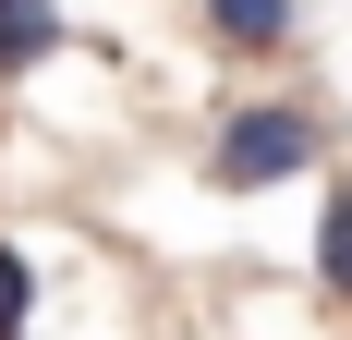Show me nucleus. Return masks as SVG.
Masks as SVG:
<instances>
[{"label":"nucleus","instance_id":"nucleus-2","mask_svg":"<svg viewBox=\"0 0 352 340\" xmlns=\"http://www.w3.org/2000/svg\"><path fill=\"white\" fill-rule=\"evenodd\" d=\"M195 25H207V49H231V61H280L292 36H304V0H195Z\"/></svg>","mask_w":352,"mask_h":340},{"label":"nucleus","instance_id":"nucleus-4","mask_svg":"<svg viewBox=\"0 0 352 340\" xmlns=\"http://www.w3.org/2000/svg\"><path fill=\"white\" fill-rule=\"evenodd\" d=\"M316 279H328V304H352V182H328V206H316Z\"/></svg>","mask_w":352,"mask_h":340},{"label":"nucleus","instance_id":"nucleus-3","mask_svg":"<svg viewBox=\"0 0 352 340\" xmlns=\"http://www.w3.org/2000/svg\"><path fill=\"white\" fill-rule=\"evenodd\" d=\"M61 36H73V25H61V0H0V85H25Z\"/></svg>","mask_w":352,"mask_h":340},{"label":"nucleus","instance_id":"nucleus-5","mask_svg":"<svg viewBox=\"0 0 352 340\" xmlns=\"http://www.w3.org/2000/svg\"><path fill=\"white\" fill-rule=\"evenodd\" d=\"M25 316H36V268H25V243L0 231V340L25 328Z\"/></svg>","mask_w":352,"mask_h":340},{"label":"nucleus","instance_id":"nucleus-1","mask_svg":"<svg viewBox=\"0 0 352 340\" xmlns=\"http://www.w3.org/2000/svg\"><path fill=\"white\" fill-rule=\"evenodd\" d=\"M304 170H328V122L304 98H243L207 134V182L219 195H280V182H304Z\"/></svg>","mask_w":352,"mask_h":340}]
</instances>
